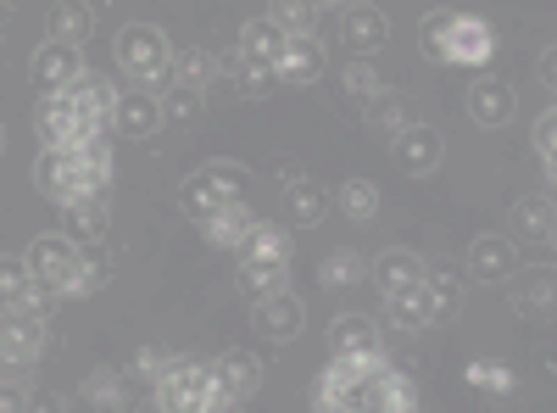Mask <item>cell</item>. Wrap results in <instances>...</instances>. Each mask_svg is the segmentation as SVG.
<instances>
[{
  "label": "cell",
  "mask_w": 557,
  "mask_h": 413,
  "mask_svg": "<svg viewBox=\"0 0 557 413\" xmlns=\"http://www.w3.org/2000/svg\"><path fill=\"white\" fill-rule=\"evenodd\" d=\"M101 134H107V123L89 118L67 89L62 96H39V151H84Z\"/></svg>",
  "instance_id": "7"
},
{
  "label": "cell",
  "mask_w": 557,
  "mask_h": 413,
  "mask_svg": "<svg viewBox=\"0 0 557 413\" xmlns=\"http://www.w3.org/2000/svg\"><path fill=\"white\" fill-rule=\"evenodd\" d=\"M290 268H273V263H235V286L251 296V302H268L278 291H290Z\"/></svg>",
  "instance_id": "36"
},
{
  "label": "cell",
  "mask_w": 557,
  "mask_h": 413,
  "mask_svg": "<svg viewBox=\"0 0 557 413\" xmlns=\"http://www.w3.org/2000/svg\"><path fill=\"white\" fill-rule=\"evenodd\" d=\"M335 28H341V45L351 51V62H374L385 45H391V17H385L380 7H368V0L346 7V12L335 17Z\"/></svg>",
  "instance_id": "12"
},
{
  "label": "cell",
  "mask_w": 557,
  "mask_h": 413,
  "mask_svg": "<svg viewBox=\"0 0 557 413\" xmlns=\"http://www.w3.org/2000/svg\"><path fill=\"white\" fill-rule=\"evenodd\" d=\"M513 307L530 313V318H552V274H546V268H535V274H530V286H519Z\"/></svg>",
  "instance_id": "42"
},
{
  "label": "cell",
  "mask_w": 557,
  "mask_h": 413,
  "mask_svg": "<svg viewBox=\"0 0 557 413\" xmlns=\"http://www.w3.org/2000/svg\"><path fill=\"white\" fill-rule=\"evenodd\" d=\"M89 34H96V7H84V0H62V7L51 12V39H57V45H73V51H84Z\"/></svg>",
  "instance_id": "33"
},
{
  "label": "cell",
  "mask_w": 557,
  "mask_h": 413,
  "mask_svg": "<svg viewBox=\"0 0 557 413\" xmlns=\"http://www.w3.org/2000/svg\"><path fill=\"white\" fill-rule=\"evenodd\" d=\"M28 397H34V391H28L23 380H12V375L0 380V413H28Z\"/></svg>",
  "instance_id": "44"
},
{
  "label": "cell",
  "mask_w": 557,
  "mask_h": 413,
  "mask_svg": "<svg viewBox=\"0 0 557 413\" xmlns=\"http://www.w3.org/2000/svg\"><path fill=\"white\" fill-rule=\"evenodd\" d=\"M530 146H535V157H541V168H546V179H552V168H557V112H552V107L535 112V123H530Z\"/></svg>",
  "instance_id": "41"
},
{
  "label": "cell",
  "mask_w": 557,
  "mask_h": 413,
  "mask_svg": "<svg viewBox=\"0 0 557 413\" xmlns=\"http://www.w3.org/2000/svg\"><path fill=\"white\" fill-rule=\"evenodd\" d=\"M462 380H469L485 402H513V391H519V375L496 357H469L462 363Z\"/></svg>",
  "instance_id": "28"
},
{
  "label": "cell",
  "mask_w": 557,
  "mask_h": 413,
  "mask_svg": "<svg viewBox=\"0 0 557 413\" xmlns=\"http://www.w3.org/2000/svg\"><path fill=\"white\" fill-rule=\"evenodd\" d=\"M330 207H341L346 223H374L380 218V185L374 179H341V191H330Z\"/></svg>",
  "instance_id": "31"
},
{
  "label": "cell",
  "mask_w": 557,
  "mask_h": 413,
  "mask_svg": "<svg viewBox=\"0 0 557 413\" xmlns=\"http://www.w3.org/2000/svg\"><path fill=\"white\" fill-rule=\"evenodd\" d=\"M278 51H285V34L273 28V17H246V23H240V51H235V57L273 68V62H278Z\"/></svg>",
  "instance_id": "32"
},
{
  "label": "cell",
  "mask_w": 557,
  "mask_h": 413,
  "mask_svg": "<svg viewBox=\"0 0 557 413\" xmlns=\"http://www.w3.org/2000/svg\"><path fill=\"white\" fill-rule=\"evenodd\" d=\"M112 62L134 89L162 96V89L173 84V39L157 23H123L117 39H112Z\"/></svg>",
  "instance_id": "5"
},
{
  "label": "cell",
  "mask_w": 557,
  "mask_h": 413,
  "mask_svg": "<svg viewBox=\"0 0 557 413\" xmlns=\"http://www.w3.org/2000/svg\"><path fill=\"white\" fill-rule=\"evenodd\" d=\"M246 179H251V173H246L240 162H201V168L178 185V207H184V218L201 229L212 212L246 202Z\"/></svg>",
  "instance_id": "6"
},
{
  "label": "cell",
  "mask_w": 557,
  "mask_h": 413,
  "mask_svg": "<svg viewBox=\"0 0 557 413\" xmlns=\"http://www.w3.org/2000/svg\"><path fill=\"white\" fill-rule=\"evenodd\" d=\"M535 73H541V84H546V89L557 84V62H552V51H541V62H535Z\"/></svg>",
  "instance_id": "46"
},
{
  "label": "cell",
  "mask_w": 557,
  "mask_h": 413,
  "mask_svg": "<svg viewBox=\"0 0 557 413\" xmlns=\"http://www.w3.org/2000/svg\"><path fill=\"white\" fill-rule=\"evenodd\" d=\"M251 229H257V207H251V202H235V207L212 212V218L201 223V235H207V246H218V252H240Z\"/></svg>",
  "instance_id": "25"
},
{
  "label": "cell",
  "mask_w": 557,
  "mask_h": 413,
  "mask_svg": "<svg viewBox=\"0 0 557 413\" xmlns=\"http://www.w3.org/2000/svg\"><path fill=\"white\" fill-rule=\"evenodd\" d=\"M462 112H469V123H480V129H507L519 118V96L502 73H474V84L462 89Z\"/></svg>",
  "instance_id": "11"
},
{
  "label": "cell",
  "mask_w": 557,
  "mask_h": 413,
  "mask_svg": "<svg viewBox=\"0 0 557 413\" xmlns=\"http://www.w3.org/2000/svg\"><path fill=\"white\" fill-rule=\"evenodd\" d=\"M278 202H285V218L301 223V229H318L323 218H330V185L312 173H290L285 191H278Z\"/></svg>",
  "instance_id": "20"
},
{
  "label": "cell",
  "mask_w": 557,
  "mask_h": 413,
  "mask_svg": "<svg viewBox=\"0 0 557 413\" xmlns=\"http://www.w3.org/2000/svg\"><path fill=\"white\" fill-rule=\"evenodd\" d=\"M418 51L441 68H474L485 73L496 57V28L469 12H424L418 17Z\"/></svg>",
  "instance_id": "4"
},
{
  "label": "cell",
  "mask_w": 557,
  "mask_h": 413,
  "mask_svg": "<svg viewBox=\"0 0 557 413\" xmlns=\"http://www.w3.org/2000/svg\"><path fill=\"white\" fill-rule=\"evenodd\" d=\"M173 84H190V89H201V96H212L218 57H207V51H178V45H173Z\"/></svg>",
  "instance_id": "37"
},
{
  "label": "cell",
  "mask_w": 557,
  "mask_h": 413,
  "mask_svg": "<svg viewBox=\"0 0 557 413\" xmlns=\"http://www.w3.org/2000/svg\"><path fill=\"white\" fill-rule=\"evenodd\" d=\"M173 363H178V352H162V347H139V352H134V369L146 375L151 386H157V380L173 369Z\"/></svg>",
  "instance_id": "43"
},
{
  "label": "cell",
  "mask_w": 557,
  "mask_h": 413,
  "mask_svg": "<svg viewBox=\"0 0 557 413\" xmlns=\"http://www.w3.org/2000/svg\"><path fill=\"white\" fill-rule=\"evenodd\" d=\"M251 318H257V330L268 336V341H296L301 330H307V307H301V296L296 291H278V296H268V302H251Z\"/></svg>",
  "instance_id": "21"
},
{
  "label": "cell",
  "mask_w": 557,
  "mask_h": 413,
  "mask_svg": "<svg viewBox=\"0 0 557 413\" xmlns=\"http://www.w3.org/2000/svg\"><path fill=\"white\" fill-rule=\"evenodd\" d=\"M23 268L34 274V286L39 291H51L57 302L67 296H96L107 286V252L101 246H73L67 235H39L28 252H23Z\"/></svg>",
  "instance_id": "2"
},
{
  "label": "cell",
  "mask_w": 557,
  "mask_h": 413,
  "mask_svg": "<svg viewBox=\"0 0 557 413\" xmlns=\"http://www.w3.org/2000/svg\"><path fill=\"white\" fill-rule=\"evenodd\" d=\"M28 413H67V408H62L57 391H34V397H28Z\"/></svg>",
  "instance_id": "45"
},
{
  "label": "cell",
  "mask_w": 557,
  "mask_h": 413,
  "mask_svg": "<svg viewBox=\"0 0 557 413\" xmlns=\"http://www.w3.org/2000/svg\"><path fill=\"white\" fill-rule=\"evenodd\" d=\"M368 280L380 286V296H407V291H424V257L407 252V246H385L374 263H368Z\"/></svg>",
  "instance_id": "16"
},
{
  "label": "cell",
  "mask_w": 557,
  "mask_h": 413,
  "mask_svg": "<svg viewBox=\"0 0 557 413\" xmlns=\"http://www.w3.org/2000/svg\"><path fill=\"white\" fill-rule=\"evenodd\" d=\"M273 17V28L285 34V39H307V34H318V7H307V0H285V7H273L268 12Z\"/></svg>",
  "instance_id": "40"
},
{
  "label": "cell",
  "mask_w": 557,
  "mask_h": 413,
  "mask_svg": "<svg viewBox=\"0 0 557 413\" xmlns=\"http://www.w3.org/2000/svg\"><path fill=\"white\" fill-rule=\"evenodd\" d=\"M62 223H67V241H73V246H101V241H107V229H112L107 196L78 202V207H62Z\"/></svg>",
  "instance_id": "29"
},
{
  "label": "cell",
  "mask_w": 557,
  "mask_h": 413,
  "mask_svg": "<svg viewBox=\"0 0 557 413\" xmlns=\"http://www.w3.org/2000/svg\"><path fill=\"white\" fill-rule=\"evenodd\" d=\"M207 413H240V402H228V397H223V391H218V397H212V402H207Z\"/></svg>",
  "instance_id": "47"
},
{
  "label": "cell",
  "mask_w": 557,
  "mask_h": 413,
  "mask_svg": "<svg viewBox=\"0 0 557 413\" xmlns=\"http://www.w3.org/2000/svg\"><path fill=\"white\" fill-rule=\"evenodd\" d=\"M157 112H162V129H196L201 112H207V96L190 84H168L157 96Z\"/></svg>",
  "instance_id": "30"
},
{
  "label": "cell",
  "mask_w": 557,
  "mask_h": 413,
  "mask_svg": "<svg viewBox=\"0 0 557 413\" xmlns=\"http://www.w3.org/2000/svg\"><path fill=\"white\" fill-rule=\"evenodd\" d=\"M519 268L524 257L507 235H474L469 252H462V280H480V286H513Z\"/></svg>",
  "instance_id": "10"
},
{
  "label": "cell",
  "mask_w": 557,
  "mask_h": 413,
  "mask_svg": "<svg viewBox=\"0 0 557 413\" xmlns=\"http://www.w3.org/2000/svg\"><path fill=\"white\" fill-rule=\"evenodd\" d=\"M323 68H330V51H323V39H318V34H307V39H285V51H278V62H273L278 84H290V89L318 84Z\"/></svg>",
  "instance_id": "18"
},
{
  "label": "cell",
  "mask_w": 557,
  "mask_h": 413,
  "mask_svg": "<svg viewBox=\"0 0 557 413\" xmlns=\"http://www.w3.org/2000/svg\"><path fill=\"white\" fill-rule=\"evenodd\" d=\"M212 397H218L212 369H207V363H196V357H178L173 369L151 386L157 413H207V402H212Z\"/></svg>",
  "instance_id": "8"
},
{
  "label": "cell",
  "mask_w": 557,
  "mask_h": 413,
  "mask_svg": "<svg viewBox=\"0 0 557 413\" xmlns=\"http://www.w3.org/2000/svg\"><path fill=\"white\" fill-rule=\"evenodd\" d=\"M84 73H89V57H84V51H73V45L45 39L39 51H34V84L45 89V96H62V89H73Z\"/></svg>",
  "instance_id": "14"
},
{
  "label": "cell",
  "mask_w": 557,
  "mask_h": 413,
  "mask_svg": "<svg viewBox=\"0 0 557 413\" xmlns=\"http://www.w3.org/2000/svg\"><path fill=\"white\" fill-rule=\"evenodd\" d=\"M391 157H396V168L407 179H430L446 162V134L435 123H412V129H401L391 141Z\"/></svg>",
  "instance_id": "13"
},
{
  "label": "cell",
  "mask_w": 557,
  "mask_h": 413,
  "mask_svg": "<svg viewBox=\"0 0 557 413\" xmlns=\"http://www.w3.org/2000/svg\"><path fill=\"white\" fill-rule=\"evenodd\" d=\"M235 263H273V268H290V229L257 218V229L246 235V246L235 252Z\"/></svg>",
  "instance_id": "27"
},
{
  "label": "cell",
  "mask_w": 557,
  "mask_h": 413,
  "mask_svg": "<svg viewBox=\"0 0 557 413\" xmlns=\"http://www.w3.org/2000/svg\"><path fill=\"white\" fill-rule=\"evenodd\" d=\"M424 296H430V313H435V325H446V318L462 313V296H469V280H462V263H424Z\"/></svg>",
  "instance_id": "19"
},
{
  "label": "cell",
  "mask_w": 557,
  "mask_h": 413,
  "mask_svg": "<svg viewBox=\"0 0 557 413\" xmlns=\"http://www.w3.org/2000/svg\"><path fill=\"white\" fill-rule=\"evenodd\" d=\"M385 318H391V330H401V336H418V330L435 325V313H430V296H424V291L385 296Z\"/></svg>",
  "instance_id": "35"
},
{
  "label": "cell",
  "mask_w": 557,
  "mask_h": 413,
  "mask_svg": "<svg viewBox=\"0 0 557 413\" xmlns=\"http://www.w3.org/2000/svg\"><path fill=\"white\" fill-rule=\"evenodd\" d=\"M262 380H268L262 357H257V352H246V347H228V352L212 363V386H218L228 402H246V397H257V391H262Z\"/></svg>",
  "instance_id": "17"
},
{
  "label": "cell",
  "mask_w": 557,
  "mask_h": 413,
  "mask_svg": "<svg viewBox=\"0 0 557 413\" xmlns=\"http://www.w3.org/2000/svg\"><path fill=\"white\" fill-rule=\"evenodd\" d=\"M0 151H7V123H0Z\"/></svg>",
  "instance_id": "48"
},
{
  "label": "cell",
  "mask_w": 557,
  "mask_h": 413,
  "mask_svg": "<svg viewBox=\"0 0 557 413\" xmlns=\"http://www.w3.org/2000/svg\"><path fill=\"white\" fill-rule=\"evenodd\" d=\"M368 280V257L362 252H330V257H323V268H318V286L323 291H351V286H362Z\"/></svg>",
  "instance_id": "34"
},
{
  "label": "cell",
  "mask_w": 557,
  "mask_h": 413,
  "mask_svg": "<svg viewBox=\"0 0 557 413\" xmlns=\"http://www.w3.org/2000/svg\"><path fill=\"white\" fill-rule=\"evenodd\" d=\"M84 402L89 408H101V413H123L128 408V386H123V375L117 369H96L84 380Z\"/></svg>",
  "instance_id": "39"
},
{
  "label": "cell",
  "mask_w": 557,
  "mask_h": 413,
  "mask_svg": "<svg viewBox=\"0 0 557 413\" xmlns=\"http://www.w3.org/2000/svg\"><path fill=\"white\" fill-rule=\"evenodd\" d=\"M107 134H112V141H117V134H123V141H151V134H162L157 96H146V89H117Z\"/></svg>",
  "instance_id": "15"
},
{
  "label": "cell",
  "mask_w": 557,
  "mask_h": 413,
  "mask_svg": "<svg viewBox=\"0 0 557 413\" xmlns=\"http://www.w3.org/2000/svg\"><path fill=\"white\" fill-rule=\"evenodd\" d=\"M312 413H418V386L385 352L330 357L312 380Z\"/></svg>",
  "instance_id": "1"
},
{
  "label": "cell",
  "mask_w": 557,
  "mask_h": 413,
  "mask_svg": "<svg viewBox=\"0 0 557 413\" xmlns=\"http://www.w3.org/2000/svg\"><path fill=\"white\" fill-rule=\"evenodd\" d=\"M362 123L374 129V134H380L385 146H391L396 134H401V129H412L418 118H412V107H407V96H401V89H391V84H385L380 96H374V101L362 107Z\"/></svg>",
  "instance_id": "26"
},
{
  "label": "cell",
  "mask_w": 557,
  "mask_h": 413,
  "mask_svg": "<svg viewBox=\"0 0 557 413\" xmlns=\"http://www.w3.org/2000/svg\"><path fill=\"white\" fill-rule=\"evenodd\" d=\"M51 302H57V296L34 286V274L23 268V257H0V313L28 307V313L45 318V307H51Z\"/></svg>",
  "instance_id": "24"
},
{
  "label": "cell",
  "mask_w": 557,
  "mask_h": 413,
  "mask_svg": "<svg viewBox=\"0 0 557 413\" xmlns=\"http://www.w3.org/2000/svg\"><path fill=\"white\" fill-rule=\"evenodd\" d=\"M34 185L57 207H78L112 191V134L89 141L84 151H39L34 157Z\"/></svg>",
  "instance_id": "3"
},
{
  "label": "cell",
  "mask_w": 557,
  "mask_h": 413,
  "mask_svg": "<svg viewBox=\"0 0 557 413\" xmlns=\"http://www.w3.org/2000/svg\"><path fill=\"white\" fill-rule=\"evenodd\" d=\"M330 357H368V352H385V336L380 325L368 313H335V325H330Z\"/></svg>",
  "instance_id": "23"
},
{
  "label": "cell",
  "mask_w": 557,
  "mask_h": 413,
  "mask_svg": "<svg viewBox=\"0 0 557 413\" xmlns=\"http://www.w3.org/2000/svg\"><path fill=\"white\" fill-rule=\"evenodd\" d=\"M552 229H557V212H552V196L546 191H535V196H519L513 207H507V241H535V246H546L552 241Z\"/></svg>",
  "instance_id": "22"
},
{
  "label": "cell",
  "mask_w": 557,
  "mask_h": 413,
  "mask_svg": "<svg viewBox=\"0 0 557 413\" xmlns=\"http://www.w3.org/2000/svg\"><path fill=\"white\" fill-rule=\"evenodd\" d=\"M39 357H45V318L28 313V307L0 313V369L17 380L23 369H34Z\"/></svg>",
  "instance_id": "9"
},
{
  "label": "cell",
  "mask_w": 557,
  "mask_h": 413,
  "mask_svg": "<svg viewBox=\"0 0 557 413\" xmlns=\"http://www.w3.org/2000/svg\"><path fill=\"white\" fill-rule=\"evenodd\" d=\"M341 89H346V101H357V107H368L385 89V73H380V62H351L346 57V68H341Z\"/></svg>",
  "instance_id": "38"
}]
</instances>
